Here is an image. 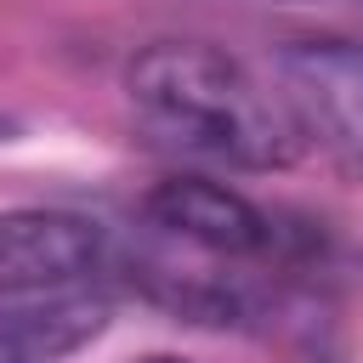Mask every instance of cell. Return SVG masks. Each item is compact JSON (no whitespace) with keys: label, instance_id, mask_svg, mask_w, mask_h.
<instances>
[{"label":"cell","instance_id":"obj_1","mask_svg":"<svg viewBox=\"0 0 363 363\" xmlns=\"http://www.w3.org/2000/svg\"><path fill=\"white\" fill-rule=\"evenodd\" d=\"M125 91L136 119L182 153L233 170H284L301 153V125L278 91L255 85L233 57L199 40H153L130 57Z\"/></svg>","mask_w":363,"mask_h":363},{"label":"cell","instance_id":"obj_2","mask_svg":"<svg viewBox=\"0 0 363 363\" xmlns=\"http://www.w3.org/2000/svg\"><path fill=\"white\" fill-rule=\"evenodd\" d=\"M142 216L153 221V233L193 244L204 255L221 261H250V267H289L295 261V238L289 227L261 210L255 199L204 182V176H170L142 199Z\"/></svg>","mask_w":363,"mask_h":363},{"label":"cell","instance_id":"obj_3","mask_svg":"<svg viewBox=\"0 0 363 363\" xmlns=\"http://www.w3.org/2000/svg\"><path fill=\"white\" fill-rule=\"evenodd\" d=\"M278 96L295 113L301 136H318L329 153L363 170V40L312 34L278 51Z\"/></svg>","mask_w":363,"mask_h":363},{"label":"cell","instance_id":"obj_4","mask_svg":"<svg viewBox=\"0 0 363 363\" xmlns=\"http://www.w3.org/2000/svg\"><path fill=\"white\" fill-rule=\"evenodd\" d=\"M113 261L108 233L74 210H0V295L79 289Z\"/></svg>","mask_w":363,"mask_h":363},{"label":"cell","instance_id":"obj_5","mask_svg":"<svg viewBox=\"0 0 363 363\" xmlns=\"http://www.w3.org/2000/svg\"><path fill=\"white\" fill-rule=\"evenodd\" d=\"M108 329V301L85 289L0 295V363H62Z\"/></svg>","mask_w":363,"mask_h":363},{"label":"cell","instance_id":"obj_6","mask_svg":"<svg viewBox=\"0 0 363 363\" xmlns=\"http://www.w3.org/2000/svg\"><path fill=\"white\" fill-rule=\"evenodd\" d=\"M11 130H17V125H11V119H0V142H6V136H11Z\"/></svg>","mask_w":363,"mask_h":363},{"label":"cell","instance_id":"obj_7","mask_svg":"<svg viewBox=\"0 0 363 363\" xmlns=\"http://www.w3.org/2000/svg\"><path fill=\"white\" fill-rule=\"evenodd\" d=\"M142 363H187V357H142Z\"/></svg>","mask_w":363,"mask_h":363},{"label":"cell","instance_id":"obj_8","mask_svg":"<svg viewBox=\"0 0 363 363\" xmlns=\"http://www.w3.org/2000/svg\"><path fill=\"white\" fill-rule=\"evenodd\" d=\"M267 6H295V0H267Z\"/></svg>","mask_w":363,"mask_h":363}]
</instances>
